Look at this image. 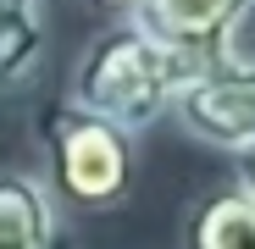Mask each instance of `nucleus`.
Here are the masks:
<instances>
[{
	"mask_svg": "<svg viewBox=\"0 0 255 249\" xmlns=\"http://www.w3.org/2000/svg\"><path fill=\"white\" fill-rule=\"evenodd\" d=\"M183 244L189 249H255V199L239 183L211 194L205 205H194Z\"/></svg>",
	"mask_w": 255,
	"mask_h": 249,
	"instance_id": "nucleus-7",
	"label": "nucleus"
},
{
	"mask_svg": "<svg viewBox=\"0 0 255 249\" xmlns=\"http://www.w3.org/2000/svg\"><path fill=\"white\" fill-rule=\"evenodd\" d=\"M211 61H200L194 50L172 45V39L150 33L139 17H122L117 28H106L89 50H83L67 100L95 111L106 122L128 133H144L150 122H161L166 111L178 105V94L205 72Z\"/></svg>",
	"mask_w": 255,
	"mask_h": 249,
	"instance_id": "nucleus-1",
	"label": "nucleus"
},
{
	"mask_svg": "<svg viewBox=\"0 0 255 249\" xmlns=\"http://www.w3.org/2000/svg\"><path fill=\"white\" fill-rule=\"evenodd\" d=\"M100 6H106V11H122V17H128V11H139V0H100Z\"/></svg>",
	"mask_w": 255,
	"mask_h": 249,
	"instance_id": "nucleus-9",
	"label": "nucleus"
},
{
	"mask_svg": "<svg viewBox=\"0 0 255 249\" xmlns=\"http://www.w3.org/2000/svg\"><path fill=\"white\" fill-rule=\"evenodd\" d=\"M239 188L255 199V144H244V150H239Z\"/></svg>",
	"mask_w": 255,
	"mask_h": 249,
	"instance_id": "nucleus-8",
	"label": "nucleus"
},
{
	"mask_svg": "<svg viewBox=\"0 0 255 249\" xmlns=\"http://www.w3.org/2000/svg\"><path fill=\"white\" fill-rule=\"evenodd\" d=\"M128 17H139L150 33L172 39V45L217 67L233 56V39L255 17V0H139V11H128Z\"/></svg>",
	"mask_w": 255,
	"mask_h": 249,
	"instance_id": "nucleus-4",
	"label": "nucleus"
},
{
	"mask_svg": "<svg viewBox=\"0 0 255 249\" xmlns=\"http://www.w3.org/2000/svg\"><path fill=\"white\" fill-rule=\"evenodd\" d=\"M45 155H50V188L89 211L117 205L133 183V133L72 100H61L56 116L45 122Z\"/></svg>",
	"mask_w": 255,
	"mask_h": 249,
	"instance_id": "nucleus-2",
	"label": "nucleus"
},
{
	"mask_svg": "<svg viewBox=\"0 0 255 249\" xmlns=\"http://www.w3.org/2000/svg\"><path fill=\"white\" fill-rule=\"evenodd\" d=\"M45 61V6L0 0V89H22Z\"/></svg>",
	"mask_w": 255,
	"mask_h": 249,
	"instance_id": "nucleus-6",
	"label": "nucleus"
},
{
	"mask_svg": "<svg viewBox=\"0 0 255 249\" xmlns=\"http://www.w3.org/2000/svg\"><path fill=\"white\" fill-rule=\"evenodd\" d=\"M178 128L211 150H244L255 144V61H217L205 67L172 105Z\"/></svg>",
	"mask_w": 255,
	"mask_h": 249,
	"instance_id": "nucleus-3",
	"label": "nucleus"
},
{
	"mask_svg": "<svg viewBox=\"0 0 255 249\" xmlns=\"http://www.w3.org/2000/svg\"><path fill=\"white\" fill-rule=\"evenodd\" d=\"M0 249H56V199L33 172H0Z\"/></svg>",
	"mask_w": 255,
	"mask_h": 249,
	"instance_id": "nucleus-5",
	"label": "nucleus"
}]
</instances>
